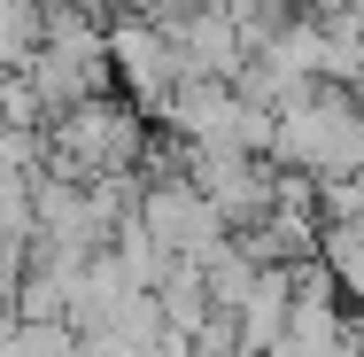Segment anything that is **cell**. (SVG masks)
<instances>
[{"label": "cell", "mask_w": 364, "mask_h": 357, "mask_svg": "<svg viewBox=\"0 0 364 357\" xmlns=\"http://www.w3.org/2000/svg\"><path fill=\"white\" fill-rule=\"evenodd\" d=\"M109 63H117V86L140 101L147 117H163L171 93L194 78L186 55H178V39L163 31V16H109Z\"/></svg>", "instance_id": "1"}, {"label": "cell", "mask_w": 364, "mask_h": 357, "mask_svg": "<svg viewBox=\"0 0 364 357\" xmlns=\"http://www.w3.org/2000/svg\"><path fill=\"white\" fill-rule=\"evenodd\" d=\"M341 350H349V342H341ZM341 350H326V342H310V334H287L272 357H341Z\"/></svg>", "instance_id": "2"}]
</instances>
